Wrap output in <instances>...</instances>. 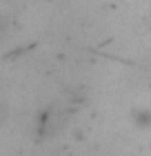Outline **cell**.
Wrapping results in <instances>:
<instances>
[{
  "instance_id": "cell-2",
  "label": "cell",
  "mask_w": 151,
  "mask_h": 156,
  "mask_svg": "<svg viewBox=\"0 0 151 156\" xmlns=\"http://www.w3.org/2000/svg\"><path fill=\"white\" fill-rule=\"evenodd\" d=\"M131 118H133V125H138L140 129H147L151 125V112L149 107H136L131 112Z\"/></svg>"
},
{
  "instance_id": "cell-1",
  "label": "cell",
  "mask_w": 151,
  "mask_h": 156,
  "mask_svg": "<svg viewBox=\"0 0 151 156\" xmlns=\"http://www.w3.org/2000/svg\"><path fill=\"white\" fill-rule=\"evenodd\" d=\"M62 127H64V114L56 105H49V107L40 109L38 118H36V134H38V138H51Z\"/></svg>"
}]
</instances>
